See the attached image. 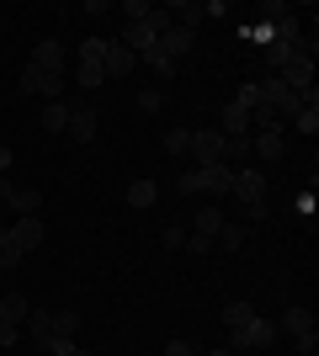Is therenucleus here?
<instances>
[{"mask_svg": "<svg viewBox=\"0 0 319 356\" xmlns=\"http://www.w3.org/2000/svg\"><path fill=\"white\" fill-rule=\"evenodd\" d=\"M229 186H234V165H192L181 176V197H229Z\"/></svg>", "mask_w": 319, "mask_h": 356, "instance_id": "f257e3e1", "label": "nucleus"}, {"mask_svg": "<svg viewBox=\"0 0 319 356\" xmlns=\"http://www.w3.org/2000/svg\"><path fill=\"white\" fill-rule=\"evenodd\" d=\"M272 341H277V325L266 314H256V319H245V325L229 330V351H266Z\"/></svg>", "mask_w": 319, "mask_h": 356, "instance_id": "f03ea898", "label": "nucleus"}, {"mask_svg": "<svg viewBox=\"0 0 319 356\" xmlns=\"http://www.w3.org/2000/svg\"><path fill=\"white\" fill-rule=\"evenodd\" d=\"M27 314H32V298L27 293H6L0 298V346H16L22 341V325H27Z\"/></svg>", "mask_w": 319, "mask_h": 356, "instance_id": "7ed1b4c3", "label": "nucleus"}, {"mask_svg": "<svg viewBox=\"0 0 319 356\" xmlns=\"http://www.w3.org/2000/svg\"><path fill=\"white\" fill-rule=\"evenodd\" d=\"M16 86L27 90V96H43V102H64V74H54V70H38V64H22Z\"/></svg>", "mask_w": 319, "mask_h": 356, "instance_id": "20e7f679", "label": "nucleus"}, {"mask_svg": "<svg viewBox=\"0 0 319 356\" xmlns=\"http://www.w3.org/2000/svg\"><path fill=\"white\" fill-rule=\"evenodd\" d=\"M288 122H266V128H250V154H256L261 165H277L282 154H288Z\"/></svg>", "mask_w": 319, "mask_h": 356, "instance_id": "39448f33", "label": "nucleus"}, {"mask_svg": "<svg viewBox=\"0 0 319 356\" xmlns=\"http://www.w3.org/2000/svg\"><path fill=\"white\" fill-rule=\"evenodd\" d=\"M101 48H106V38H85V43H80V64H75V80H80V90H96V86H106Z\"/></svg>", "mask_w": 319, "mask_h": 356, "instance_id": "423d86ee", "label": "nucleus"}, {"mask_svg": "<svg viewBox=\"0 0 319 356\" xmlns=\"http://www.w3.org/2000/svg\"><path fill=\"white\" fill-rule=\"evenodd\" d=\"M282 330L293 335V346H298L304 356L319 351V325H314V314H309V309H298V303H293V309L282 314Z\"/></svg>", "mask_w": 319, "mask_h": 356, "instance_id": "0eeeda50", "label": "nucleus"}, {"mask_svg": "<svg viewBox=\"0 0 319 356\" xmlns=\"http://www.w3.org/2000/svg\"><path fill=\"white\" fill-rule=\"evenodd\" d=\"M229 197H234L240 208H250V202H266V170H256V165H240V170H234V186H229Z\"/></svg>", "mask_w": 319, "mask_h": 356, "instance_id": "6e6552de", "label": "nucleus"}, {"mask_svg": "<svg viewBox=\"0 0 319 356\" xmlns=\"http://www.w3.org/2000/svg\"><path fill=\"white\" fill-rule=\"evenodd\" d=\"M186 160L192 165H224V134H218V128H192Z\"/></svg>", "mask_w": 319, "mask_h": 356, "instance_id": "1a4fd4ad", "label": "nucleus"}, {"mask_svg": "<svg viewBox=\"0 0 319 356\" xmlns=\"http://www.w3.org/2000/svg\"><path fill=\"white\" fill-rule=\"evenodd\" d=\"M0 202H6L16 218H32V213H43V192H32V186H11L6 176H0Z\"/></svg>", "mask_w": 319, "mask_h": 356, "instance_id": "9d476101", "label": "nucleus"}, {"mask_svg": "<svg viewBox=\"0 0 319 356\" xmlns=\"http://www.w3.org/2000/svg\"><path fill=\"white\" fill-rule=\"evenodd\" d=\"M6 234L16 239V250H22V255H32V250H38V245H43L48 223H43V213H32V218H16L11 229H6Z\"/></svg>", "mask_w": 319, "mask_h": 356, "instance_id": "9b49d317", "label": "nucleus"}, {"mask_svg": "<svg viewBox=\"0 0 319 356\" xmlns=\"http://www.w3.org/2000/svg\"><path fill=\"white\" fill-rule=\"evenodd\" d=\"M277 80H282V86H288V90H298V96H304V90H314V59H309V54H298V59H288V64H282V70H277Z\"/></svg>", "mask_w": 319, "mask_h": 356, "instance_id": "f8f14e48", "label": "nucleus"}, {"mask_svg": "<svg viewBox=\"0 0 319 356\" xmlns=\"http://www.w3.org/2000/svg\"><path fill=\"white\" fill-rule=\"evenodd\" d=\"M101 70H106V80H122V74H133V70H138V59L117 43V38H106V48H101Z\"/></svg>", "mask_w": 319, "mask_h": 356, "instance_id": "ddd939ff", "label": "nucleus"}, {"mask_svg": "<svg viewBox=\"0 0 319 356\" xmlns=\"http://www.w3.org/2000/svg\"><path fill=\"white\" fill-rule=\"evenodd\" d=\"M64 134L75 138V144H91L96 138V106H69V128Z\"/></svg>", "mask_w": 319, "mask_h": 356, "instance_id": "4468645a", "label": "nucleus"}, {"mask_svg": "<svg viewBox=\"0 0 319 356\" xmlns=\"http://www.w3.org/2000/svg\"><path fill=\"white\" fill-rule=\"evenodd\" d=\"M27 64H38V70H54V74H64V43L59 38H43V43L32 48V59Z\"/></svg>", "mask_w": 319, "mask_h": 356, "instance_id": "2eb2a0df", "label": "nucleus"}, {"mask_svg": "<svg viewBox=\"0 0 319 356\" xmlns=\"http://www.w3.org/2000/svg\"><path fill=\"white\" fill-rule=\"evenodd\" d=\"M192 43H197V32H186V27H176V22H170V27L160 32V48H165L170 59H186V54H192Z\"/></svg>", "mask_w": 319, "mask_h": 356, "instance_id": "dca6fc26", "label": "nucleus"}, {"mask_svg": "<svg viewBox=\"0 0 319 356\" xmlns=\"http://www.w3.org/2000/svg\"><path fill=\"white\" fill-rule=\"evenodd\" d=\"M165 16L176 22V27H186V32H197L202 22H208V11H202L197 0H176V6H165Z\"/></svg>", "mask_w": 319, "mask_h": 356, "instance_id": "f3484780", "label": "nucleus"}, {"mask_svg": "<svg viewBox=\"0 0 319 356\" xmlns=\"http://www.w3.org/2000/svg\"><path fill=\"white\" fill-rule=\"evenodd\" d=\"M27 330H32V346L48 351V341H54V309H32L27 314Z\"/></svg>", "mask_w": 319, "mask_h": 356, "instance_id": "a211bd4d", "label": "nucleus"}, {"mask_svg": "<svg viewBox=\"0 0 319 356\" xmlns=\"http://www.w3.org/2000/svg\"><path fill=\"white\" fill-rule=\"evenodd\" d=\"M224 138H250V112L234 102H224V128H218Z\"/></svg>", "mask_w": 319, "mask_h": 356, "instance_id": "6ab92c4d", "label": "nucleus"}, {"mask_svg": "<svg viewBox=\"0 0 319 356\" xmlns=\"http://www.w3.org/2000/svg\"><path fill=\"white\" fill-rule=\"evenodd\" d=\"M224 208L218 202H208V208H197V218H192V234H208V239H218V229H224Z\"/></svg>", "mask_w": 319, "mask_h": 356, "instance_id": "aec40b11", "label": "nucleus"}, {"mask_svg": "<svg viewBox=\"0 0 319 356\" xmlns=\"http://www.w3.org/2000/svg\"><path fill=\"white\" fill-rule=\"evenodd\" d=\"M245 234H250L245 223H224V229H218V239H213V250H224V255L245 250Z\"/></svg>", "mask_w": 319, "mask_h": 356, "instance_id": "412c9836", "label": "nucleus"}, {"mask_svg": "<svg viewBox=\"0 0 319 356\" xmlns=\"http://www.w3.org/2000/svg\"><path fill=\"white\" fill-rule=\"evenodd\" d=\"M138 64H149L154 74H160V80H170V74H176V59H170L165 48L154 43V48H144V54H138Z\"/></svg>", "mask_w": 319, "mask_h": 356, "instance_id": "4be33fe9", "label": "nucleus"}, {"mask_svg": "<svg viewBox=\"0 0 319 356\" xmlns=\"http://www.w3.org/2000/svg\"><path fill=\"white\" fill-rule=\"evenodd\" d=\"M154 202H160V186H154V181H133V186H128V208H154Z\"/></svg>", "mask_w": 319, "mask_h": 356, "instance_id": "5701e85b", "label": "nucleus"}, {"mask_svg": "<svg viewBox=\"0 0 319 356\" xmlns=\"http://www.w3.org/2000/svg\"><path fill=\"white\" fill-rule=\"evenodd\" d=\"M75 335H80V314L59 309V314H54V341H75ZM54 341H48V346H54Z\"/></svg>", "mask_w": 319, "mask_h": 356, "instance_id": "b1692460", "label": "nucleus"}, {"mask_svg": "<svg viewBox=\"0 0 319 356\" xmlns=\"http://www.w3.org/2000/svg\"><path fill=\"white\" fill-rule=\"evenodd\" d=\"M43 128L48 134H64L69 128V102H43Z\"/></svg>", "mask_w": 319, "mask_h": 356, "instance_id": "393cba45", "label": "nucleus"}, {"mask_svg": "<svg viewBox=\"0 0 319 356\" xmlns=\"http://www.w3.org/2000/svg\"><path fill=\"white\" fill-rule=\"evenodd\" d=\"M245 319H256V303H250V298H234V303H224V330L245 325Z\"/></svg>", "mask_w": 319, "mask_h": 356, "instance_id": "a878e982", "label": "nucleus"}, {"mask_svg": "<svg viewBox=\"0 0 319 356\" xmlns=\"http://www.w3.org/2000/svg\"><path fill=\"white\" fill-rule=\"evenodd\" d=\"M170 154V160H186V149H192V128H170L165 134V144H160Z\"/></svg>", "mask_w": 319, "mask_h": 356, "instance_id": "bb28decb", "label": "nucleus"}, {"mask_svg": "<svg viewBox=\"0 0 319 356\" xmlns=\"http://www.w3.org/2000/svg\"><path fill=\"white\" fill-rule=\"evenodd\" d=\"M16 266H22V250H16V239L0 229V271H16Z\"/></svg>", "mask_w": 319, "mask_h": 356, "instance_id": "cd10ccee", "label": "nucleus"}, {"mask_svg": "<svg viewBox=\"0 0 319 356\" xmlns=\"http://www.w3.org/2000/svg\"><path fill=\"white\" fill-rule=\"evenodd\" d=\"M234 106H245V112H256V106H261V86H256V80H245V86L234 90Z\"/></svg>", "mask_w": 319, "mask_h": 356, "instance_id": "c85d7f7f", "label": "nucleus"}, {"mask_svg": "<svg viewBox=\"0 0 319 356\" xmlns=\"http://www.w3.org/2000/svg\"><path fill=\"white\" fill-rule=\"evenodd\" d=\"M160 106H165V96H160V90H138V112H149V118H154V112H160Z\"/></svg>", "mask_w": 319, "mask_h": 356, "instance_id": "c756f323", "label": "nucleus"}, {"mask_svg": "<svg viewBox=\"0 0 319 356\" xmlns=\"http://www.w3.org/2000/svg\"><path fill=\"white\" fill-rule=\"evenodd\" d=\"M48 356H91V351H85L80 341H54V346H48Z\"/></svg>", "mask_w": 319, "mask_h": 356, "instance_id": "7c9ffc66", "label": "nucleus"}, {"mask_svg": "<svg viewBox=\"0 0 319 356\" xmlns=\"http://www.w3.org/2000/svg\"><path fill=\"white\" fill-rule=\"evenodd\" d=\"M160 245H165V250H181V245H186V229H181V223H170L165 234H160Z\"/></svg>", "mask_w": 319, "mask_h": 356, "instance_id": "2f4dec72", "label": "nucleus"}, {"mask_svg": "<svg viewBox=\"0 0 319 356\" xmlns=\"http://www.w3.org/2000/svg\"><path fill=\"white\" fill-rule=\"evenodd\" d=\"M181 250H186V255H208V250H213V239H208V234H186Z\"/></svg>", "mask_w": 319, "mask_h": 356, "instance_id": "473e14b6", "label": "nucleus"}, {"mask_svg": "<svg viewBox=\"0 0 319 356\" xmlns=\"http://www.w3.org/2000/svg\"><path fill=\"white\" fill-rule=\"evenodd\" d=\"M165 356H197V346H192V341H181V335H176V341H165Z\"/></svg>", "mask_w": 319, "mask_h": 356, "instance_id": "72a5a7b5", "label": "nucleus"}, {"mask_svg": "<svg viewBox=\"0 0 319 356\" xmlns=\"http://www.w3.org/2000/svg\"><path fill=\"white\" fill-rule=\"evenodd\" d=\"M6 170H11V149L0 144V176H6Z\"/></svg>", "mask_w": 319, "mask_h": 356, "instance_id": "f704fd0d", "label": "nucleus"}, {"mask_svg": "<svg viewBox=\"0 0 319 356\" xmlns=\"http://www.w3.org/2000/svg\"><path fill=\"white\" fill-rule=\"evenodd\" d=\"M208 356H240V351H208Z\"/></svg>", "mask_w": 319, "mask_h": 356, "instance_id": "c9c22d12", "label": "nucleus"}]
</instances>
